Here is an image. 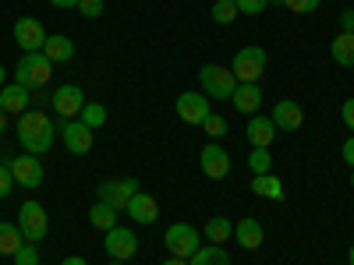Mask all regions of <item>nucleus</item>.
I'll return each mask as SVG.
<instances>
[{
  "label": "nucleus",
  "mask_w": 354,
  "mask_h": 265,
  "mask_svg": "<svg viewBox=\"0 0 354 265\" xmlns=\"http://www.w3.org/2000/svg\"><path fill=\"white\" fill-rule=\"evenodd\" d=\"M198 81H202V88H205V96H209V99H230L234 88H238L234 71L230 68H220V64H202Z\"/></svg>",
  "instance_id": "3"
},
{
  "label": "nucleus",
  "mask_w": 354,
  "mask_h": 265,
  "mask_svg": "<svg viewBox=\"0 0 354 265\" xmlns=\"http://www.w3.org/2000/svg\"><path fill=\"white\" fill-rule=\"evenodd\" d=\"M344 159L354 166V138H347V141H344Z\"/></svg>",
  "instance_id": "40"
},
{
  "label": "nucleus",
  "mask_w": 354,
  "mask_h": 265,
  "mask_svg": "<svg viewBox=\"0 0 354 265\" xmlns=\"http://www.w3.org/2000/svg\"><path fill=\"white\" fill-rule=\"evenodd\" d=\"M347 262H351V265H354V248H351V255H347Z\"/></svg>",
  "instance_id": "45"
},
{
  "label": "nucleus",
  "mask_w": 354,
  "mask_h": 265,
  "mask_svg": "<svg viewBox=\"0 0 354 265\" xmlns=\"http://www.w3.org/2000/svg\"><path fill=\"white\" fill-rule=\"evenodd\" d=\"M61 135H64L68 153H75V156H85L88 149H93V128H85L82 121H64Z\"/></svg>",
  "instance_id": "14"
},
{
  "label": "nucleus",
  "mask_w": 354,
  "mask_h": 265,
  "mask_svg": "<svg viewBox=\"0 0 354 265\" xmlns=\"http://www.w3.org/2000/svg\"><path fill=\"white\" fill-rule=\"evenodd\" d=\"M262 71H266V50H262V46H245V50H238V57H234V78L259 85Z\"/></svg>",
  "instance_id": "6"
},
{
  "label": "nucleus",
  "mask_w": 354,
  "mask_h": 265,
  "mask_svg": "<svg viewBox=\"0 0 354 265\" xmlns=\"http://www.w3.org/2000/svg\"><path fill=\"white\" fill-rule=\"evenodd\" d=\"M43 53H46L50 64H64V61H71V57H75V43L68 36H46Z\"/></svg>",
  "instance_id": "22"
},
{
  "label": "nucleus",
  "mask_w": 354,
  "mask_h": 265,
  "mask_svg": "<svg viewBox=\"0 0 354 265\" xmlns=\"http://www.w3.org/2000/svg\"><path fill=\"white\" fill-rule=\"evenodd\" d=\"M198 163H202V173L209 177V181H223V177L230 173V153L223 149L220 141H209L202 149V156H198Z\"/></svg>",
  "instance_id": "11"
},
{
  "label": "nucleus",
  "mask_w": 354,
  "mask_h": 265,
  "mask_svg": "<svg viewBox=\"0 0 354 265\" xmlns=\"http://www.w3.org/2000/svg\"><path fill=\"white\" fill-rule=\"evenodd\" d=\"M163 244L174 258H192L198 248H202V237H198V230L188 226V223H174L167 233H163Z\"/></svg>",
  "instance_id": "5"
},
{
  "label": "nucleus",
  "mask_w": 354,
  "mask_h": 265,
  "mask_svg": "<svg viewBox=\"0 0 354 265\" xmlns=\"http://www.w3.org/2000/svg\"><path fill=\"white\" fill-rule=\"evenodd\" d=\"M234 18H238V4H234V0H216L213 4V21L216 25H230Z\"/></svg>",
  "instance_id": "29"
},
{
  "label": "nucleus",
  "mask_w": 354,
  "mask_h": 265,
  "mask_svg": "<svg viewBox=\"0 0 354 265\" xmlns=\"http://www.w3.org/2000/svg\"><path fill=\"white\" fill-rule=\"evenodd\" d=\"M50 75H53V64L46 61L43 50H39V53H21V61H18V68H15V81L25 85L28 92H32V88H43V85L50 81Z\"/></svg>",
  "instance_id": "2"
},
{
  "label": "nucleus",
  "mask_w": 354,
  "mask_h": 265,
  "mask_svg": "<svg viewBox=\"0 0 354 265\" xmlns=\"http://www.w3.org/2000/svg\"><path fill=\"white\" fill-rule=\"evenodd\" d=\"M103 248H106L110 262H128V258H135V251H138V237H135V230H128V226L117 223L113 230H106Z\"/></svg>",
  "instance_id": "7"
},
{
  "label": "nucleus",
  "mask_w": 354,
  "mask_h": 265,
  "mask_svg": "<svg viewBox=\"0 0 354 265\" xmlns=\"http://www.w3.org/2000/svg\"><path fill=\"white\" fill-rule=\"evenodd\" d=\"M252 191L259 198H270V202H283V181L277 173H255V181H252Z\"/></svg>",
  "instance_id": "20"
},
{
  "label": "nucleus",
  "mask_w": 354,
  "mask_h": 265,
  "mask_svg": "<svg viewBox=\"0 0 354 265\" xmlns=\"http://www.w3.org/2000/svg\"><path fill=\"white\" fill-rule=\"evenodd\" d=\"M78 121H82L85 128H93V131L103 128V124H106V106H103V103H85L82 113H78Z\"/></svg>",
  "instance_id": "28"
},
{
  "label": "nucleus",
  "mask_w": 354,
  "mask_h": 265,
  "mask_svg": "<svg viewBox=\"0 0 354 265\" xmlns=\"http://www.w3.org/2000/svg\"><path fill=\"white\" fill-rule=\"evenodd\" d=\"M340 117H344V124L354 131V99H347V103L340 106Z\"/></svg>",
  "instance_id": "37"
},
{
  "label": "nucleus",
  "mask_w": 354,
  "mask_h": 265,
  "mask_svg": "<svg viewBox=\"0 0 354 265\" xmlns=\"http://www.w3.org/2000/svg\"><path fill=\"white\" fill-rule=\"evenodd\" d=\"M234 241H238L241 248H248V251L262 248V223L259 219H241L238 226H234Z\"/></svg>",
  "instance_id": "21"
},
{
  "label": "nucleus",
  "mask_w": 354,
  "mask_h": 265,
  "mask_svg": "<svg viewBox=\"0 0 354 265\" xmlns=\"http://www.w3.org/2000/svg\"><path fill=\"white\" fill-rule=\"evenodd\" d=\"M15 43L25 50V53H39L46 46V28L39 18H18L15 21Z\"/></svg>",
  "instance_id": "9"
},
{
  "label": "nucleus",
  "mask_w": 354,
  "mask_h": 265,
  "mask_svg": "<svg viewBox=\"0 0 354 265\" xmlns=\"http://www.w3.org/2000/svg\"><path fill=\"white\" fill-rule=\"evenodd\" d=\"M110 265H124V262H110Z\"/></svg>",
  "instance_id": "47"
},
{
  "label": "nucleus",
  "mask_w": 354,
  "mask_h": 265,
  "mask_svg": "<svg viewBox=\"0 0 354 265\" xmlns=\"http://www.w3.org/2000/svg\"><path fill=\"white\" fill-rule=\"evenodd\" d=\"M8 166H11L15 184H21L25 191H36V188L43 184V163H39V156L25 153V156H18V159H8Z\"/></svg>",
  "instance_id": "8"
},
{
  "label": "nucleus",
  "mask_w": 354,
  "mask_h": 265,
  "mask_svg": "<svg viewBox=\"0 0 354 265\" xmlns=\"http://www.w3.org/2000/svg\"><path fill=\"white\" fill-rule=\"evenodd\" d=\"M50 4H53V8H61V11H71V8L82 4V0H50Z\"/></svg>",
  "instance_id": "39"
},
{
  "label": "nucleus",
  "mask_w": 354,
  "mask_h": 265,
  "mask_svg": "<svg viewBox=\"0 0 354 265\" xmlns=\"http://www.w3.org/2000/svg\"><path fill=\"white\" fill-rule=\"evenodd\" d=\"M0 110H8V113H25L28 110V88L11 81L0 88Z\"/></svg>",
  "instance_id": "19"
},
{
  "label": "nucleus",
  "mask_w": 354,
  "mask_h": 265,
  "mask_svg": "<svg viewBox=\"0 0 354 265\" xmlns=\"http://www.w3.org/2000/svg\"><path fill=\"white\" fill-rule=\"evenodd\" d=\"M270 117H273L277 131H298V128L305 124V113H301V106L294 103V99H280Z\"/></svg>",
  "instance_id": "16"
},
{
  "label": "nucleus",
  "mask_w": 354,
  "mask_h": 265,
  "mask_svg": "<svg viewBox=\"0 0 354 265\" xmlns=\"http://www.w3.org/2000/svg\"><path fill=\"white\" fill-rule=\"evenodd\" d=\"M15 188V177H11V166L8 163H0V198H8Z\"/></svg>",
  "instance_id": "35"
},
{
  "label": "nucleus",
  "mask_w": 354,
  "mask_h": 265,
  "mask_svg": "<svg viewBox=\"0 0 354 265\" xmlns=\"http://www.w3.org/2000/svg\"><path fill=\"white\" fill-rule=\"evenodd\" d=\"M11 258H15V265H39V251H36V244H28V241Z\"/></svg>",
  "instance_id": "33"
},
{
  "label": "nucleus",
  "mask_w": 354,
  "mask_h": 265,
  "mask_svg": "<svg viewBox=\"0 0 354 265\" xmlns=\"http://www.w3.org/2000/svg\"><path fill=\"white\" fill-rule=\"evenodd\" d=\"M53 138H57V128H53V121H50L43 110L18 113V141H21L25 153H32V156L50 153L53 149Z\"/></svg>",
  "instance_id": "1"
},
{
  "label": "nucleus",
  "mask_w": 354,
  "mask_h": 265,
  "mask_svg": "<svg viewBox=\"0 0 354 265\" xmlns=\"http://www.w3.org/2000/svg\"><path fill=\"white\" fill-rule=\"evenodd\" d=\"M209 113L213 110H209V103H205V92H181L177 96V117H181L185 124H198L202 128V121Z\"/></svg>",
  "instance_id": "12"
},
{
  "label": "nucleus",
  "mask_w": 354,
  "mask_h": 265,
  "mask_svg": "<svg viewBox=\"0 0 354 265\" xmlns=\"http://www.w3.org/2000/svg\"><path fill=\"white\" fill-rule=\"evenodd\" d=\"M202 128H205V135H209L213 141H220V138L227 135V121H223L220 113H209V117H205V121H202Z\"/></svg>",
  "instance_id": "31"
},
{
  "label": "nucleus",
  "mask_w": 354,
  "mask_h": 265,
  "mask_svg": "<svg viewBox=\"0 0 354 265\" xmlns=\"http://www.w3.org/2000/svg\"><path fill=\"white\" fill-rule=\"evenodd\" d=\"M135 191H138V181L135 177H124V181H103L96 195H100V202L113 205V209L121 213V209H128V202L135 198Z\"/></svg>",
  "instance_id": "10"
},
{
  "label": "nucleus",
  "mask_w": 354,
  "mask_h": 265,
  "mask_svg": "<svg viewBox=\"0 0 354 265\" xmlns=\"http://www.w3.org/2000/svg\"><path fill=\"white\" fill-rule=\"evenodd\" d=\"M18 230H21V237L28 244H39L46 237L50 219H46V209H43L39 202H25L21 209H18Z\"/></svg>",
  "instance_id": "4"
},
{
  "label": "nucleus",
  "mask_w": 354,
  "mask_h": 265,
  "mask_svg": "<svg viewBox=\"0 0 354 265\" xmlns=\"http://www.w3.org/2000/svg\"><path fill=\"white\" fill-rule=\"evenodd\" d=\"M117 216H121V213H117L113 205H106V202H96L93 209H88V219H93V226H96V230H103V233L117 226Z\"/></svg>",
  "instance_id": "24"
},
{
  "label": "nucleus",
  "mask_w": 354,
  "mask_h": 265,
  "mask_svg": "<svg viewBox=\"0 0 354 265\" xmlns=\"http://www.w3.org/2000/svg\"><path fill=\"white\" fill-rule=\"evenodd\" d=\"M78 11H82L85 18H100V14H103V0H82Z\"/></svg>",
  "instance_id": "36"
},
{
  "label": "nucleus",
  "mask_w": 354,
  "mask_h": 265,
  "mask_svg": "<svg viewBox=\"0 0 354 265\" xmlns=\"http://www.w3.org/2000/svg\"><path fill=\"white\" fill-rule=\"evenodd\" d=\"M234 110H241V113H248V117H255L259 113V106H262V88L259 85H252V81H238V88H234Z\"/></svg>",
  "instance_id": "18"
},
{
  "label": "nucleus",
  "mask_w": 354,
  "mask_h": 265,
  "mask_svg": "<svg viewBox=\"0 0 354 265\" xmlns=\"http://www.w3.org/2000/svg\"><path fill=\"white\" fill-rule=\"evenodd\" d=\"M234 237V223L223 219V216H213L209 223H205V241H213V244H223Z\"/></svg>",
  "instance_id": "27"
},
{
  "label": "nucleus",
  "mask_w": 354,
  "mask_h": 265,
  "mask_svg": "<svg viewBox=\"0 0 354 265\" xmlns=\"http://www.w3.org/2000/svg\"><path fill=\"white\" fill-rule=\"evenodd\" d=\"M238 4V14H262L270 0H234Z\"/></svg>",
  "instance_id": "34"
},
{
  "label": "nucleus",
  "mask_w": 354,
  "mask_h": 265,
  "mask_svg": "<svg viewBox=\"0 0 354 265\" xmlns=\"http://www.w3.org/2000/svg\"><path fill=\"white\" fill-rule=\"evenodd\" d=\"M340 32H351L354 36V11H344L340 14Z\"/></svg>",
  "instance_id": "38"
},
{
  "label": "nucleus",
  "mask_w": 354,
  "mask_h": 265,
  "mask_svg": "<svg viewBox=\"0 0 354 265\" xmlns=\"http://www.w3.org/2000/svg\"><path fill=\"white\" fill-rule=\"evenodd\" d=\"M8 85V75H4V64H0V88H4Z\"/></svg>",
  "instance_id": "44"
},
{
  "label": "nucleus",
  "mask_w": 354,
  "mask_h": 265,
  "mask_svg": "<svg viewBox=\"0 0 354 265\" xmlns=\"http://www.w3.org/2000/svg\"><path fill=\"white\" fill-rule=\"evenodd\" d=\"M330 53L340 68H354V36L351 32H340L333 43H330Z\"/></svg>",
  "instance_id": "23"
},
{
  "label": "nucleus",
  "mask_w": 354,
  "mask_h": 265,
  "mask_svg": "<svg viewBox=\"0 0 354 265\" xmlns=\"http://www.w3.org/2000/svg\"><path fill=\"white\" fill-rule=\"evenodd\" d=\"M8 131V110H0V135Z\"/></svg>",
  "instance_id": "42"
},
{
  "label": "nucleus",
  "mask_w": 354,
  "mask_h": 265,
  "mask_svg": "<svg viewBox=\"0 0 354 265\" xmlns=\"http://www.w3.org/2000/svg\"><path fill=\"white\" fill-rule=\"evenodd\" d=\"M61 265H88V262H85V258H78V255H71V258H64Z\"/></svg>",
  "instance_id": "41"
},
{
  "label": "nucleus",
  "mask_w": 354,
  "mask_h": 265,
  "mask_svg": "<svg viewBox=\"0 0 354 265\" xmlns=\"http://www.w3.org/2000/svg\"><path fill=\"white\" fill-rule=\"evenodd\" d=\"M124 213H128L135 223H145V226H149V223L160 219V205H156V198H153L149 191H135V198L128 202Z\"/></svg>",
  "instance_id": "15"
},
{
  "label": "nucleus",
  "mask_w": 354,
  "mask_h": 265,
  "mask_svg": "<svg viewBox=\"0 0 354 265\" xmlns=\"http://www.w3.org/2000/svg\"><path fill=\"white\" fill-rule=\"evenodd\" d=\"M25 244L18 223H0V255H15Z\"/></svg>",
  "instance_id": "25"
},
{
  "label": "nucleus",
  "mask_w": 354,
  "mask_h": 265,
  "mask_svg": "<svg viewBox=\"0 0 354 265\" xmlns=\"http://www.w3.org/2000/svg\"><path fill=\"white\" fill-rule=\"evenodd\" d=\"M82 106H85V92L78 85H61L53 92V110L64 117V121H71V117H78L82 113Z\"/></svg>",
  "instance_id": "13"
},
{
  "label": "nucleus",
  "mask_w": 354,
  "mask_h": 265,
  "mask_svg": "<svg viewBox=\"0 0 354 265\" xmlns=\"http://www.w3.org/2000/svg\"><path fill=\"white\" fill-rule=\"evenodd\" d=\"M248 166H252V173H273V156H270V149H252Z\"/></svg>",
  "instance_id": "30"
},
{
  "label": "nucleus",
  "mask_w": 354,
  "mask_h": 265,
  "mask_svg": "<svg viewBox=\"0 0 354 265\" xmlns=\"http://www.w3.org/2000/svg\"><path fill=\"white\" fill-rule=\"evenodd\" d=\"M163 265H188V258H174V255H170V258H167Z\"/></svg>",
  "instance_id": "43"
},
{
  "label": "nucleus",
  "mask_w": 354,
  "mask_h": 265,
  "mask_svg": "<svg viewBox=\"0 0 354 265\" xmlns=\"http://www.w3.org/2000/svg\"><path fill=\"white\" fill-rule=\"evenodd\" d=\"M351 188H354V173H351Z\"/></svg>",
  "instance_id": "46"
},
{
  "label": "nucleus",
  "mask_w": 354,
  "mask_h": 265,
  "mask_svg": "<svg viewBox=\"0 0 354 265\" xmlns=\"http://www.w3.org/2000/svg\"><path fill=\"white\" fill-rule=\"evenodd\" d=\"M188 265H230V255H227L220 244H213V248H198V251L188 258Z\"/></svg>",
  "instance_id": "26"
},
{
  "label": "nucleus",
  "mask_w": 354,
  "mask_h": 265,
  "mask_svg": "<svg viewBox=\"0 0 354 265\" xmlns=\"http://www.w3.org/2000/svg\"><path fill=\"white\" fill-rule=\"evenodd\" d=\"M277 138V124H273V117H248V141H252V149H270Z\"/></svg>",
  "instance_id": "17"
},
{
  "label": "nucleus",
  "mask_w": 354,
  "mask_h": 265,
  "mask_svg": "<svg viewBox=\"0 0 354 265\" xmlns=\"http://www.w3.org/2000/svg\"><path fill=\"white\" fill-rule=\"evenodd\" d=\"M322 0H280V8L294 11V14H315Z\"/></svg>",
  "instance_id": "32"
}]
</instances>
